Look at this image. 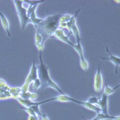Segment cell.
<instances>
[{"label": "cell", "mask_w": 120, "mask_h": 120, "mask_svg": "<svg viewBox=\"0 0 120 120\" xmlns=\"http://www.w3.org/2000/svg\"><path fill=\"white\" fill-rule=\"evenodd\" d=\"M108 96L103 94L100 98H99L97 105L101 109V113L108 115Z\"/></svg>", "instance_id": "obj_10"}, {"label": "cell", "mask_w": 120, "mask_h": 120, "mask_svg": "<svg viewBox=\"0 0 120 120\" xmlns=\"http://www.w3.org/2000/svg\"><path fill=\"white\" fill-rule=\"evenodd\" d=\"M71 31H72L73 33L74 34L76 40V43H81V38H80V33H79V31L78 30V28L76 26V21H75L72 27V28H71Z\"/></svg>", "instance_id": "obj_13"}, {"label": "cell", "mask_w": 120, "mask_h": 120, "mask_svg": "<svg viewBox=\"0 0 120 120\" xmlns=\"http://www.w3.org/2000/svg\"><path fill=\"white\" fill-rule=\"evenodd\" d=\"M61 16L58 14L50 15L34 26L36 33L35 44L39 51H42L46 40L51 37L56 31L59 29L60 19Z\"/></svg>", "instance_id": "obj_1"}, {"label": "cell", "mask_w": 120, "mask_h": 120, "mask_svg": "<svg viewBox=\"0 0 120 120\" xmlns=\"http://www.w3.org/2000/svg\"><path fill=\"white\" fill-rule=\"evenodd\" d=\"M21 109L25 111L29 115V116H33V117H39L38 115H37L35 112H34V111L31 108V107H22V108H20Z\"/></svg>", "instance_id": "obj_14"}, {"label": "cell", "mask_w": 120, "mask_h": 120, "mask_svg": "<svg viewBox=\"0 0 120 120\" xmlns=\"http://www.w3.org/2000/svg\"><path fill=\"white\" fill-rule=\"evenodd\" d=\"M27 120H39V117H34L32 116H29L27 118Z\"/></svg>", "instance_id": "obj_19"}, {"label": "cell", "mask_w": 120, "mask_h": 120, "mask_svg": "<svg viewBox=\"0 0 120 120\" xmlns=\"http://www.w3.org/2000/svg\"><path fill=\"white\" fill-rule=\"evenodd\" d=\"M84 120H86V119H85L84 118Z\"/></svg>", "instance_id": "obj_20"}, {"label": "cell", "mask_w": 120, "mask_h": 120, "mask_svg": "<svg viewBox=\"0 0 120 120\" xmlns=\"http://www.w3.org/2000/svg\"><path fill=\"white\" fill-rule=\"evenodd\" d=\"M39 51L40 65L37 67V69L38 77L41 83V86L44 87V88H52L57 91L60 95H66V94L61 89L58 85L51 79L49 72V67L43 62L41 51Z\"/></svg>", "instance_id": "obj_2"}, {"label": "cell", "mask_w": 120, "mask_h": 120, "mask_svg": "<svg viewBox=\"0 0 120 120\" xmlns=\"http://www.w3.org/2000/svg\"><path fill=\"white\" fill-rule=\"evenodd\" d=\"M103 80L102 76L101 74L100 68L99 64L98 65L97 72L96 73L94 78V88L96 92L97 93H100L103 88Z\"/></svg>", "instance_id": "obj_8"}, {"label": "cell", "mask_w": 120, "mask_h": 120, "mask_svg": "<svg viewBox=\"0 0 120 120\" xmlns=\"http://www.w3.org/2000/svg\"><path fill=\"white\" fill-rule=\"evenodd\" d=\"M41 87V83L39 78L34 82L33 88L34 91H37Z\"/></svg>", "instance_id": "obj_17"}, {"label": "cell", "mask_w": 120, "mask_h": 120, "mask_svg": "<svg viewBox=\"0 0 120 120\" xmlns=\"http://www.w3.org/2000/svg\"><path fill=\"white\" fill-rule=\"evenodd\" d=\"M41 120H49V117H48V116L44 113H42V115L41 116Z\"/></svg>", "instance_id": "obj_18"}, {"label": "cell", "mask_w": 120, "mask_h": 120, "mask_svg": "<svg viewBox=\"0 0 120 120\" xmlns=\"http://www.w3.org/2000/svg\"><path fill=\"white\" fill-rule=\"evenodd\" d=\"M38 79V74H37V67L35 66L34 61L30 72L26 80L25 84L21 88L22 93L28 92L30 84L33 81H34V82Z\"/></svg>", "instance_id": "obj_5"}, {"label": "cell", "mask_w": 120, "mask_h": 120, "mask_svg": "<svg viewBox=\"0 0 120 120\" xmlns=\"http://www.w3.org/2000/svg\"><path fill=\"white\" fill-rule=\"evenodd\" d=\"M15 7L19 18V19L22 30H24L29 23L31 22L27 14V8L23 6V1H14Z\"/></svg>", "instance_id": "obj_3"}, {"label": "cell", "mask_w": 120, "mask_h": 120, "mask_svg": "<svg viewBox=\"0 0 120 120\" xmlns=\"http://www.w3.org/2000/svg\"><path fill=\"white\" fill-rule=\"evenodd\" d=\"M114 93V91L113 90L112 88H111L109 86L106 85L105 86V89H104V94L106 95V96H110L112 94Z\"/></svg>", "instance_id": "obj_16"}, {"label": "cell", "mask_w": 120, "mask_h": 120, "mask_svg": "<svg viewBox=\"0 0 120 120\" xmlns=\"http://www.w3.org/2000/svg\"><path fill=\"white\" fill-rule=\"evenodd\" d=\"M24 2L28 4L27 8V16L30 20L31 24H33L34 26L43 20V19L38 18L35 12L38 4L44 2V1H24Z\"/></svg>", "instance_id": "obj_4"}, {"label": "cell", "mask_w": 120, "mask_h": 120, "mask_svg": "<svg viewBox=\"0 0 120 120\" xmlns=\"http://www.w3.org/2000/svg\"><path fill=\"white\" fill-rule=\"evenodd\" d=\"M0 18H1L2 23L4 29L6 30L8 35L11 37V34L9 31V23L5 15L0 11Z\"/></svg>", "instance_id": "obj_11"}, {"label": "cell", "mask_w": 120, "mask_h": 120, "mask_svg": "<svg viewBox=\"0 0 120 120\" xmlns=\"http://www.w3.org/2000/svg\"><path fill=\"white\" fill-rule=\"evenodd\" d=\"M17 100L19 102V103H20L25 107H30L32 106L37 104H38V102H35L29 99H24L21 97H19L17 99Z\"/></svg>", "instance_id": "obj_12"}, {"label": "cell", "mask_w": 120, "mask_h": 120, "mask_svg": "<svg viewBox=\"0 0 120 120\" xmlns=\"http://www.w3.org/2000/svg\"><path fill=\"white\" fill-rule=\"evenodd\" d=\"M75 50L78 52V54L80 56L81 59V67L82 69L85 71H87L88 70L89 64L86 60H85L84 53L83 51V49L82 46L81 44V43H77L76 44H73L71 45Z\"/></svg>", "instance_id": "obj_6"}, {"label": "cell", "mask_w": 120, "mask_h": 120, "mask_svg": "<svg viewBox=\"0 0 120 120\" xmlns=\"http://www.w3.org/2000/svg\"><path fill=\"white\" fill-rule=\"evenodd\" d=\"M98 99H99V98H98L96 96H91L90 98H89L87 101L91 104L96 105L98 104Z\"/></svg>", "instance_id": "obj_15"}, {"label": "cell", "mask_w": 120, "mask_h": 120, "mask_svg": "<svg viewBox=\"0 0 120 120\" xmlns=\"http://www.w3.org/2000/svg\"><path fill=\"white\" fill-rule=\"evenodd\" d=\"M105 51L109 55V57L105 58V57H100V58L103 60H106V61H108L111 62L114 65V66H115V73L117 75V74H118L119 67L120 66V58L116 57V56L112 55L109 51L108 47H105Z\"/></svg>", "instance_id": "obj_9"}, {"label": "cell", "mask_w": 120, "mask_h": 120, "mask_svg": "<svg viewBox=\"0 0 120 120\" xmlns=\"http://www.w3.org/2000/svg\"><path fill=\"white\" fill-rule=\"evenodd\" d=\"M58 101V102H62V103H64V102H74L76 104H78V100L75 99L73 98H72V97L68 96V95L66 94V95H60L59 96H55V97H53L52 98H49V99L43 101L42 102H39L40 104H42L44 103H46L47 102H49L50 101Z\"/></svg>", "instance_id": "obj_7"}]
</instances>
